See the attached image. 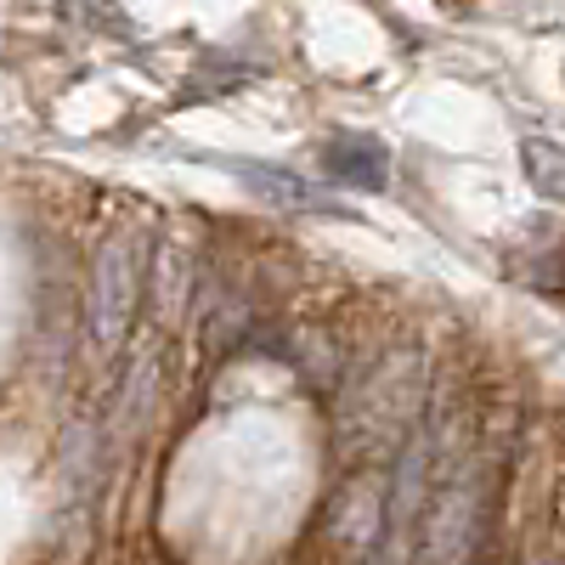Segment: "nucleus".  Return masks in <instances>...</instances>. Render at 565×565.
<instances>
[{
  "label": "nucleus",
  "instance_id": "obj_5",
  "mask_svg": "<svg viewBox=\"0 0 565 565\" xmlns=\"http://www.w3.org/2000/svg\"><path fill=\"white\" fill-rule=\"evenodd\" d=\"M153 385H159V373H153V356H141L130 373H125V396H119V424H141V413H148L153 402Z\"/></svg>",
  "mask_w": 565,
  "mask_h": 565
},
{
  "label": "nucleus",
  "instance_id": "obj_3",
  "mask_svg": "<svg viewBox=\"0 0 565 565\" xmlns=\"http://www.w3.org/2000/svg\"><path fill=\"white\" fill-rule=\"evenodd\" d=\"M469 521H476V492L452 487V492L441 498V509H436V532H430V548H436L441 565L458 559V548H463V537H469Z\"/></svg>",
  "mask_w": 565,
  "mask_h": 565
},
{
  "label": "nucleus",
  "instance_id": "obj_2",
  "mask_svg": "<svg viewBox=\"0 0 565 565\" xmlns=\"http://www.w3.org/2000/svg\"><path fill=\"white\" fill-rule=\"evenodd\" d=\"M328 170L345 175L351 186H385V148L367 136H345L328 148Z\"/></svg>",
  "mask_w": 565,
  "mask_h": 565
},
{
  "label": "nucleus",
  "instance_id": "obj_1",
  "mask_svg": "<svg viewBox=\"0 0 565 565\" xmlns=\"http://www.w3.org/2000/svg\"><path fill=\"white\" fill-rule=\"evenodd\" d=\"M136 289H141V249L130 232H114L97 255V282H90V334L97 345H119L130 311H136Z\"/></svg>",
  "mask_w": 565,
  "mask_h": 565
},
{
  "label": "nucleus",
  "instance_id": "obj_4",
  "mask_svg": "<svg viewBox=\"0 0 565 565\" xmlns=\"http://www.w3.org/2000/svg\"><path fill=\"white\" fill-rule=\"evenodd\" d=\"M521 164H526V181L537 186L543 199H559L565 204V148L548 136H526L521 141Z\"/></svg>",
  "mask_w": 565,
  "mask_h": 565
}]
</instances>
